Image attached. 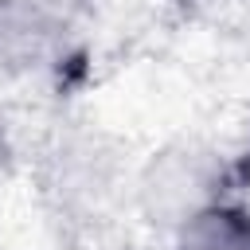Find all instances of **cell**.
<instances>
[{"label": "cell", "mask_w": 250, "mask_h": 250, "mask_svg": "<svg viewBox=\"0 0 250 250\" xmlns=\"http://www.w3.org/2000/svg\"><path fill=\"white\" fill-rule=\"evenodd\" d=\"M230 180L234 172L219 148L203 141H172L141 164L133 180V203L145 227L172 234L203 207L234 195Z\"/></svg>", "instance_id": "6da1fadb"}, {"label": "cell", "mask_w": 250, "mask_h": 250, "mask_svg": "<svg viewBox=\"0 0 250 250\" xmlns=\"http://www.w3.org/2000/svg\"><path fill=\"white\" fill-rule=\"evenodd\" d=\"M66 0H0V70L35 74L62 55Z\"/></svg>", "instance_id": "7a4b0ae2"}, {"label": "cell", "mask_w": 250, "mask_h": 250, "mask_svg": "<svg viewBox=\"0 0 250 250\" xmlns=\"http://www.w3.org/2000/svg\"><path fill=\"white\" fill-rule=\"evenodd\" d=\"M12 164H16V145H12V133L4 125V117H0V188L12 176Z\"/></svg>", "instance_id": "277c9868"}, {"label": "cell", "mask_w": 250, "mask_h": 250, "mask_svg": "<svg viewBox=\"0 0 250 250\" xmlns=\"http://www.w3.org/2000/svg\"><path fill=\"white\" fill-rule=\"evenodd\" d=\"M164 238V250H250V203L227 195L180 223Z\"/></svg>", "instance_id": "3957f363"}]
</instances>
